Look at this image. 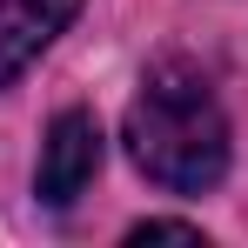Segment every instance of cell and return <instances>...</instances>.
<instances>
[{
    "instance_id": "6da1fadb",
    "label": "cell",
    "mask_w": 248,
    "mask_h": 248,
    "mask_svg": "<svg viewBox=\"0 0 248 248\" xmlns=\"http://www.w3.org/2000/svg\"><path fill=\"white\" fill-rule=\"evenodd\" d=\"M127 155L155 188H174V195L215 188L228 174V114L208 74H195L188 61L148 67L127 101Z\"/></svg>"
},
{
    "instance_id": "7a4b0ae2",
    "label": "cell",
    "mask_w": 248,
    "mask_h": 248,
    "mask_svg": "<svg viewBox=\"0 0 248 248\" xmlns=\"http://www.w3.org/2000/svg\"><path fill=\"white\" fill-rule=\"evenodd\" d=\"M94 168H101V127H94V114H81V108L54 114V127L41 141V174H34L41 202L47 208H74L87 195V181H94Z\"/></svg>"
},
{
    "instance_id": "3957f363",
    "label": "cell",
    "mask_w": 248,
    "mask_h": 248,
    "mask_svg": "<svg viewBox=\"0 0 248 248\" xmlns=\"http://www.w3.org/2000/svg\"><path fill=\"white\" fill-rule=\"evenodd\" d=\"M74 14H81V0H0V87L27 61H41Z\"/></svg>"
},
{
    "instance_id": "277c9868",
    "label": "cell",
    "mask_w": 248,
    "mask_h": 248,
    "mask_svg": "<svg viewBox=\"0 0 248 248\" xmlns=\"http://www.w3.org/2000/svg\"><path fill=\"white\" fill-rule=\"evenodd\" d=\"M127 242H202V228L195 221H134Z\"/></svg>"
}]
</instances>
